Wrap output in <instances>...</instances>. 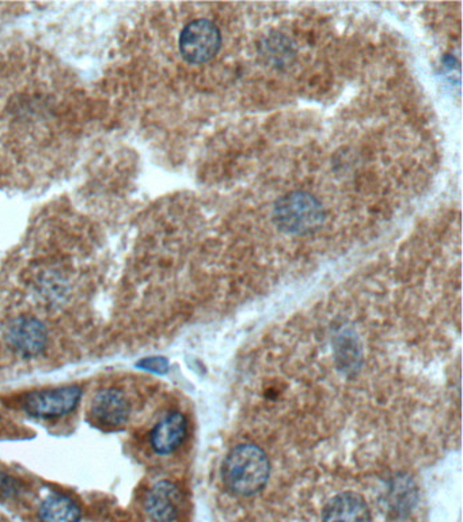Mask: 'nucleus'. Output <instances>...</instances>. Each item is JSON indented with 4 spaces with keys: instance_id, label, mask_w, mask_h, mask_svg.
Returning <instances> with one entry per match:
<instances>
[{
    "instance_id": "f257e3e1",
    "label": "nucleus",
    "mask_w": 463,
    "mask_h": 522,
    "mask_svg": "<svg viewBox=\"0 0 463 522\" xmlns=\"http://www.w3.org/2000/svg\"><path fill=\"white\" fill-rule=\"evenodd\" d=\"M85 109L80 86L52 58L28 45L0 52V179L52 178L82 139Z\"/></svg>"
},
{
    "instance_id": "f03ea898",
    "label": "nucleus",
    "mask_w": 463,
    "mask_h": 522,
    "mask_svg": "<svg viewBox=\"0 0 463 522\" xmlns=\"http://www.w3.org/2000/svg\"><path fill=\"white\" fill-rule=\"evenodd\" d=\"M270 479V464L267 453L254 444L235 446L224 459L222 483L232 508L259 497Z\"/></svg>"
},
{
    "instance_id": "7ed1b4c3",
    "label": "nucleus",
    "mask_w": 463,
    "mask_h": 522,
    "mask_svg": "<svg viewBox=\"0 0 463 522\" xmlns=\"http://www.w3.org/2000/svg\"><path fill=\"white\" fill-rule=\"evenodd\" d=\"M276 226L290 234H309L322 226L325 211L317 197L304 191L291 192L273 208Z\"/></svg>"
},
{
    "instance_id": "20e7f679",
    "label": "nucleus",
    "mask_w": 463,
    "mask_h": 522,
    "mask_svg": "<svg viewBox=\"0 0 463 522\" xmlns=\"http://www.w3.org/2000/svg\"><path fill=\"white\" fill-rule=\"evenodd\" d=\"M222 47V34L213 21L199 18L181 29L178 52L189 64H204L213 60Z\"/></svg>"
},
{
    "instance_id": "39448f33",
    "label": "nucleus",
    "mask_w": 463,
    "mask_h": 522,
    "mask_svg": "<svg viewBox=\"0 0 463 522\" xmlns=\"http://www.w3.org/2000/svg\"><path fill=\"white\" fill-rule=\"evenodd\" d=\"M80 398L82 389L77 385H68L29 393L25 396L23 407L31 417L53 419L74 411Z\"/></svg>"
},
{
    "instance_id": "423d86ee",
    "label": "nucleus",
    "mask_w": 463,
    "mask_h": 522,
    "mask_svg": "<svg viewBox=\"0 0 463 522\" xmlns=\"http://www.w3.org/2000/svg\"><path fill=\"white\" fill-rule=\"evenodd\" d=\"M144 508L151 522H181L188 502L178 484L160 481L147 492Z\"/></svg>"
},
{
    "instance_id": "0eeeda50",
    "label": "nucleus",
    "mask_w": 463,
    "mask_h": 522,
    "mask_svg": "<svg viewBox=\"0 0 463 522\" xmlns=\"http://www.w3.org/2000/svg\"><path fill=\"white\" fill-rule=\"evenodd\" d=\"M6 340L10 347L23 357H36L47 347L48 329L34 316H20L7 325Z\"/></svg>"
},
{
    "instance_id": "6e6552de",
    "label": "nucleus",
    "mask_w": 463,
    "mask_h": 522,
    "mask_svg": "<svg viewBox=\"0 0 463 522\" xmlns=\"http://www.w3.org/2000/svg\"><path fill=\"white\" fill-rule=\"evenodd\" d=\"M131 406L124 393L113 388L100 390L91 400L88 417L104 430H116L130 419Z\"/></svg>"
},
{
    "instance_id": "1a4fd4ad",
    "label": "nucleus",
    "mask_w": 463,
    "mask_h": 522,
    "mask_svg": "<svg viewBox=\"0 0 463 522\" xmlns=\"http://www.w3.org/2000/svg\"><path fill=\"white\" fill-rule=\"evenodd\" d=\"M188 435V419L182 412L170 411L158 420L150 433V445L160 456L174 453Z\"/></svg>"
},
{
    "instance_id": "9d476101",
    "label": "nucleus",
    "mask_w": 463,
    "mask_h": 522,
    "mask_svg": "<svg viewBox=\"0 0 463 522\" xmlns=\"http://www.w3.org/2000/svg\"><path fill=\"white\" fill-rule=\"evenodd\" d=\"M40 522H80V508L66 495L50 494L39 508Z\"/></svg>"
},
{
    "instance_id": "9b49d317",
    "label": "nucleus",
    "mask_w": 463,
    "mask_h": 522,
    "mask_svg": "<svg viewBox=\"0 0 463 522\" xmlns=\"http://www.w3.org/2000/svg\"><path fill=\"white\" fill-rule=\"evenodd\" d=\"M138 366L143 371H152V373H165L168 371V363L165 358H144L138 363Z\"/></svg>"
},
{
    "instance_id": "f8f14e48",
    "label": "nucleus",
    "mask_w": 463,
    "mask_h": 522,
    "mask_svg": "<svg viewBox=\"0 0 463 522\" xmlns=\"http://www.w3.org/2000/svg\"><path fill=\"white\" fill-rule=\"evenodd\" d=\"M18 492V483L7 475V473L0 471V498L14 497Z\"/></svg>"
}]
</instances>
